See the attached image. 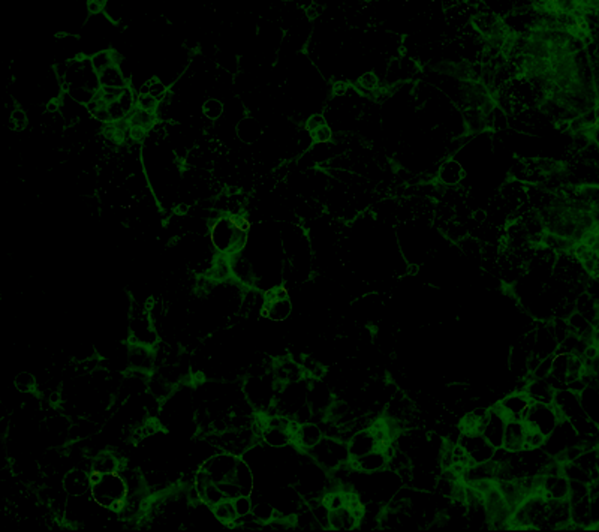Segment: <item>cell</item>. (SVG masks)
Segmentation results:
<instances>
[{"instance_id": "4fadbf2b", "label": "cell", "mask_w": 599, "mask_h": 532, "mask_svg": "<svg viewBox=\"0 0 599 532\" xmlns=\"http://www.w3.org/2000/svg\"><path fill=\"white\" fill-rule=\"evenodd\" d=\"M541 492L547 500H568L569 480L562 474H541Z\"/></svg>"}, {"instance_id": "e575fe53", "label": "cell", "mask_w": 599, "mask_h": 532, "mask_svg": "<svg viewBox=\"0 0 599 532\" xmlns=\"http://www.w3.org/2000/svg\"><path fill=\"white\" fill-rule=\"evenodd\" d=\"M561 472L563 477L574 481H581V483L590 485L594 483V480L590 478L589 472H586L583 468H580L576 462H563L561 463Z\"/></svg>"}, {"instance_id": "ba28073f", "label": "cell", "mask_w": 599, "mask_h": 532, "mask_svg": "<svg viewBox=\"0 0 599 532\" xmlns=\"http://www.w3.org/2000/svg\"><path fill=\"white\" fill-rule=\"evenodd\" d=\"M506 419L502 415L499 405L495 403L492 408H488L487 415L482 426L479 429V434L487 439L488 444H492L495 448H501L504 444V430H505Z\"/></svg>"}, {"instance_id": "db71d44e", "label": "cell", "mask_w": 599, "mask_h": 532, "mask_svg": "<svg viewBox=\"0 0 599 532\" xmlns=\"http://www.w3.org/2000/svg\"><path fill=\"white\" fill-rule=\"evenodd\" d=\"M359 159H360V157H359ZM355 167H360V162H359V161H357V162L354 164V167H352V170H354ZM361 167H363V171H361V174H364V170H370V168H368V165H365V164H363V162H361Z\"/></svg>"}, {"instance_id": "ffe728a7", "label": "cell", "mask_w": 599, "mask_h": 532, "mask_svg": "<svg viewBox=\"0 0 599 532\" xmlns=\"http://www.w3.org/2000/svg\"><path fill=\"white\" fill-rule=\"evenodd\" d=\"M349 465H351L352 469L365 472V474H373V472H379L382 469H385L387 465H388V459H387V456L384 452L376 448V450L364 454V456L359 457V459H351L349 461Z\"/></svg>"}, {"instance_id": "b9f144b4", "label": "cell", "mask_w": 599, "mask_h": 532, "mask_svg": "<svg viewBox=\"0 0 599 532\" xmlns=\"http://www.w3.org/2000/svg\"><path fill=\"white\" fill-rule=\"evenodd\" d=\"M379 77L376 76V72L373 71H368L360 76L359 78V87L364 91V93H372V91L376 90L379 87Z\"/></svg>"}, {"instance_id": "4316f807", "label": "cell", "mask_w": 599, "mask_h": 532, "mask_svg": "<svg viewBox=\"0 0 599 532\" xmlns=\"http://www.w3.org/2000/svg\"><path fill=\"white\" fill-rule=\"evenodd\" d=\"M237 137L243 144H256L258 140L262 137V126L260 120L253 118H245L241 119L236 126Z\"/></svg>"}, {"instance_id": "f907efd6", "label": "cell", "mask_w": 599, "mask_h": 532, "mask_svg": "<svg viewBox=\"0 0 599 532\" xmlns=\"http://www.w3.org/2000/svg\"><path fill=\"white\" fill-rule=\"evenodd\" d=\"M324 124H327V118H326V115L319 114V113H315V114L310 115L309 119L306 120V131L313 132V131H316L318 128L324 126Z\"/></svg>"}, {"instance_id": "8d00e7d4", "label": "cell", "mask_w": 599, "mask_h": 532, "mask_svg": "<svg viewBox=\"0 0 599 532\" xmlns=\"http://www.w3.org/2000/svg\"><path fill=\"white\" fill-rule=\"evenodd\" d=\"M198 498H199V501H203L204 504L210 505V507H214L216 504H219L221 501L227 500V496L223 495L219 485L213 483V481H212V483H209V485H205L201 490H199Z\"/></svg>"}, {"instance_id": "5b68a950", "label": "cell", "mask_w": 599, "mask_h": 532, "mask_svg": "<svg viewBox=\"0 0 599 532\" xmlns=\"http://www.w3.org/2000/svg\"><path fill=\"white\" fill-rule=\"evenodd\" d=\"M559 421L561 419L559 415H557L553 403L547 405V403H536V402L530 403L526 419H524V423H526L528 428L541 432L544 436L550 435Z\"/></svg>"}, {"instance_id": "7402d4cb", "label": "cell", "mask_w": 599, "mask_h": 532, "mask_svg": "<svg viewBox=\"0 0 599 532\" xmlns=\"http://www.w3.org/2000/svg\"><path fill=\"white\" fill-rule=\"evenodd\" d=\"M436 177L444 186H459L466 179V171L462 164L455 159H447L438 168Z\"/></svg>"}, {"instance_id": "f6af8a7d", "label": "cell", "mask_w": 599, "mask_h": 532, "mask_svg": "<svg viewBox=\"0 0 599 532\" xmlns=\"http://www.w3.org/2000/svg\"><path fill=\"white\" fill-rule=\"evenodd\" d=\"M545 441V436L541 432L528 428L526 439H524V450H530V448H541Z\"/></svg>"}, {"instance_id": "83f0119b", "label": "cell", "mask_w": 599, "mask_h": 532, "mask_svg": "<svg viewBox=\"0 0 599 532\" xmlns=\"http://www.w3.org/2000/svg\"><path fill=\"white\" fill-rule=\"evenodd\" d=\"M578 401L587 417L599 425V387H585L578 393Z\"/></svg>"}, {"instance_id": "ac0fdd59", "label": "cell", "mask_w": 599, "mask_h": 532, "mask_svg": "<svg viewBox=\"0 0 599 532\" xmlns=\"http://www.w3.org/2000/svg\"><path fill=\"white\" fill-rule=\"evenodd\" d=\"M571 522L568 500H547V529H563Z\"/></svg>"}, {"instance_id": "8992f818", "label": "cell", "mask_w": 599, "mask_h": 532, "mask_svg": "<svg viewBox=\"0 0 599 532\" xmlns=\"http://www.w3.org/2000/svg\"><path fill=\"white\" fill-rule=\"evenodd\" d=\"M238 459L240 456L227 452H218L201 465V469L209 472L213 483L221 485L225 481H232Z\"/></svg>"}, {"instance_id": "7c38bea8", "label": "cell", "mask_w": 599, "mask_h": 532, "mask_svg": "<svg viewBox=\"0 0 599 532\" xmlns=\"http://www.w3.org/2000/svg\"><path fill=\"white\" fill-rule=\"evenodd\" d=\"M535 348L532 355L538 357L539 360L545 359L548 355H553L557 350V340L553 335L552 327H550V320L548 321H539L536 322L535 327Z\"/></svg>"}, {"instance_id": "d4e9b609", "label": "cell", "mask_w": 599, "mask_h": 532, "mask_svg": "<svg viewBox=\"0 0 599 532\" xmlns=\"http://www.w3.org/2000/svg\"><path fill=\"white\" fill-rule=\"evenodd\" d=\"M360 519L355 516V513L348 509V507H342V509L331 510L328 518V529L335 531H351L359 528Z\"/></svg>"}, {"instance_id": "9a60e30c", "label": "cell", "mask_w": 599, "mask_h": 532, "mask_svg": "<svg viewBox=\"0 0 599 532\" xmlns=\"http://www.w3.org/2000/svg\"><path fill=\"white\" fill-rule=\"evenodd\" d=\"M346 444H348V450H349V456H351V459H359V457L379 448V444L376 441V438H374L370 428L355 432V434L348 439Z\"/></svg>"}, {"instance_id": "4dcf8cb0", "label": "cell", "mask_w": 599, "mask_h": 532, "mask_svg": "<svg viewBox=\"0 0 599 532\" xmlns=\"http://www.w3.org/2000/svg\"><path fill=\"white\" fill-rule=\"evenodd\" d=\"M252 501H253V507H252V516L262 523V525H269L271 520H274V514H276V509H274V505L265 500L262 496H256V495H251Z\"/></svg>"}, {"instance_id": "6da1fadb", "label": "cell", "mask_w": 599, "mask_h": 532, "mask_svg": "<svg viewBox=\"0 0 599 532\" xmlns=\"http://www.w3.org/2000/svg\"><path fill=\"white\" fill-rule=\"evenodd\" d=\"M91 490L90 495L104 509L119 514L128 498V485L120 472L96 474L90 472Z\"/></svg>"}, {"instance_id": "f1b7e54d", "label": "cell", "mask_w": 599, "mask_h": 532, "mask_svg": "<svg viewBox=\"0 0 599 532\" xmlns=\"http://www.w3.org/2000/svg\"><path fill=\"white\" fill-rule=\"evenodd\" d=\"M576 311L583 315V317L592 324V326L598 327L599 322V300L589 296L587 293H580L576 297Z\"/></svg>"}, {"instance_id": "7bdbcfd3", "label": "cell", "mask_w": 599, "mask_h": 532, "mask_svg": "<svg viewBox=\"0 0 599 532\" xmlns=\"http://www.w3.org/2000/svg\"><path fill=\"white\" fill-rule=\"evenodd\" d=\"M146 82L148 85V93L152 95L153 98H156L159 102H162L166 93H168V89H166L165 82L159 77H152V78H148Z\"/></svg>"}, {"instance_id": "5bb4252c", "label": "cell", "mask_w": 599, "mask_h": 532, "mask_svg": "<svg viewBox=\"0 0 599 532\" xmlns=\"http://www.w3.org/2000/svg\"><path fill=\"white\" fill-rule=\"evenodd\" d=\"M526 432H528V426L523 420H506L502 448H505V450L510 453H519L524 450Z\"/></svg>"}, {"instance_id": "11a10c76", "label": "cell", "mask_w": 599, "mask_h": 532, "mask_svg": "<svg viewBox=\"0 0 599 532\" xmlns=\"http://www.w3.org/2000/svg\"><path fill=\"white\" fill-rule=\"evenodd\" d=\"M361 2L368 5V3H372V2H376V0H361Z\"/></svg>"}, {"instance_id": "7dc6e473", "label": "cell", "mask_w": 599, "mask_h": 532, "mask_svg": "<svg viewBox=\"0 0 599 532\" xmlns=\"http://www.w3.org/2000/svg\"><path fill=\"white\" fill-rule=\"evenodd\" d=\"M137 107L141 108V110H146L150 113H156L157 108H159V101H157L156 98H153L150 93L147 95H138L137 96Z\"/></svg>"}, {"instance_id": "1f68e13d", "label": "cell", "mask_w": 599, "mask_h": 532, "mask_svg": "<svg viewBox=\"0 0 599 532\" xmlns=\"http://www.w3.org/2000/svg\"><path fill=\"white\" fill-rule=\"evenodd\" d=\"M99 81H101V87H126L128 80L122 72L120 66L111 65L106 69L98 74Z\"/></svg>"}, {"instance_id": "d6986e66", "label": "cell", "mask_w": 599, "mask_h": 532, "mask_svg": "<svg viewBox=\"0 0 599 532\" xmlns=\"http://www.w3.org/2000/svg\"><path fill=\"white\" fill-rule=\"evenodd\" d=\"M294 304L291 298H265L261 315L271 322H284L291 318Z\"/></svg>"}, {"instance_id": "2e32d148", "label": "cell", "mask_w": 599, "mask_h": 532, "mask_svg": "<svg viewBox=\"0 0 599 532\" xmlns=\"http://www.w3.org/2000/svg\"><path fill=\"white\" fill-rule=\"evenodd\" d=\"M324 436L326 435H324V430L318 423L315 421L303 423V425H298L297 430L294 432L293 444L298 447L302 452H307L318 444Z\"/></svg>"}, {"instance_id": "f5cc1de1", "label": "cell", "mask_w": 599, "mask_h": 532, "mask_svg": "<svg viewBox=\"0 0 599 532\" xmlns=\"http://www.w3.org/2000/svg\"><path fill=\"white\" fill-rule=\"evenodd\" d=\"M349 90V85L345 81H337L332 85V93L335 96H345Z\"/></svg>"}, {"instance_id": "52a82bcc", "label": "cell", "mask_w": 599, "mask_h": 532, "mask_svg": "<svg viewBox=\"0 0 599 532\" xmlns=\"http://www.w3.org/2000/svg\"><path fill=\"white\" fill-rule=\"evenodd\" d=\"M457 444H460L464 448L472 465L492 461L496 450L492 444L487 443V439L479 432H460Z\"/></svg>"}, {"instance_id": "8fae6325", "label": "cell", "mask_w": 599, "mask_h": 532, "mask_svg": "<svg viewBox=\"0 0 599 532\" xmlns=\"http://www.w3.org/2000/svg\"><path fill=\"white\" fill-rule=\"evenodd\" d=\"M128 359H129L131 370L147 373V375L153 373L157 366L155 348H150L146 345L129 344Z\"/></svg>"}, {"instance_id": "74e56055", "label": "cell", "mask_w": 599, "mask_h": 532, "mask_svg": "<svg viewBox=\"0 0 599 532\" xmlns=\"http://www.w3.org/2000/svg\"><path fill=\"white\" fill-rule=\"evenodd\" d=\"M225 111V104L218 98H209L203 104V115L212 122L219 120Z\"/></svg>"}, {"instance_id": "681fc988", "label": "cell", "mask_w": 599, "mask_h": 532, "mask_svg": "<svg viewBox=\"0 0 599 532\" xmlns=\"http://www.w3.org/2000/svg\"><path fill=\"white\" fill-rule=\"evenodd\" d=\"M553 355H554V354H553ZM553 355H548V357H545V359L541 360V362L538 363L536 368H535V370L532 372V377H534V378H547L548 375H550Z\"/></svg>"}, {"instance_id": "603a6c76", "label": "cell", "mask_w": 599, "mask_h": 532, "mask_svg": "<svg viewBox=\"0 0 599 532\" xmlns=\"http://www.w3.org/2000/svg\"><path fill=\"white\" fill-rule=\"evenodd\" d=\"M524 392L529 396V399L532 402L536 403H553V397H554V392L556 390L550 386V382H548L545 378H534L532 377L526 387H524Z\"/></svg>"}, {"instance_id": "7a4b0ae2", "label": "cell", "mask_w": 599, "mask_h": 532, "mask_svg": "<svg viewBox=\"0 0 599 532\" xmlns=\"http://www.w3.org/2000/svg\"><path fill=\"white\" fill-rule=\"evenodd\" d=\"M210 242L214 251L222 255H232L241 252L247 245L249 230L241 228L232 219V216H219L218 219L210 221Z\"/></svg>"}, {"instance_id": "e0dca14e", "label": "cell", "mask_w": 599, "mask_h": 532, "mask_svg": "<svg viewBox=\"0 0 599 532\" xmlns=\"http://www.w3.org/2000/svg\"><path fill=\"white\" fill-rule=\"evenodd\" d=\"M298 428V423L293 428H282V426H270L264 425L261 432V443L270 448H284L293 444L294 432Z\"/></svg>"}, {"instance_id": "bcb514c9", "label": "cell", "mask_w": 599, "mask_h": 532, "mask_svg": "<svg viewBox=\"0 0 599 532\" xmlns=\"http://www.w3.org/2000/svg\"><path fill=\"white\" fill-rule=\"evenodd\" d=\"M27 126V114L21 108H14L11 111V129L20 132Z\"/></svg>"}, {"instance_id": "3957f363", "label": "cell", "mask_w": 599, "mask_h": 532, "mask_svg": "<svg viewBox=\"0 0 599 532\" xmlns=\"http://www.w3.org/2000/svg\"><path fill=\"white\" fill-rule=\"evenodd\" d=\"M241 390L253 411L256 414H264L276 397V381L271 370L262 375H246L241 381Z\"/></svg>"}, {"instance_id": "277c9868", "label": "cell", "mask_w": 599, "mask_h": 532, "mask_svg": "<svg viewBox=\"0 0 599 532\" xmlns=\"http://www.w3.org/2000/svg\"><path fill=\"white\" fill-rule=\"evenodd\" d=\"M306 453L330 474L342 467V465L348 463L349 459H351L348 450V444L342 441V439H337L332 436H324L318 444L312 447L310 450H307Z\"/></svg>"}, {"instance_id": "836d02e7", "label": "cell", "mask_w": 599, "mask_h": 532, "mask_svg": "<svg viewBox=\"0 0 599 532\" xmlns=\"http://www.w3.org/2000/svg\"><path fill=\"white\" fill-rule=\"evenodd\" d=\"M214 518L218 519L223 527H234L237 518V513L234 509V504H232V500H223L219 504H216L214 507H212Z\"/></svg>"}, {"instance_id": "9c48e42d", "label": "cell", "mask_w": 599, "mask_h": 532, "mask_svg": "<svg viewBox=\"0 0 599 532\" xmlns=\"http://www.w3.org/2000/svg\"><path fill=\"white\" fill-rule=\"evenodd\" d=\"M530 403L532 401L526 395V392H517V390L505 395L501 401L497 402L499 408H501V412L506 420H523V421L526 419Z\"/></svg>"}, {"instance_id": "f35d334b", "label": "cell", "mask_w": 599, "mask_h": 532, "mask_svg": "<svg viewBox=\"0 0 599 532\" xmlns=\"http://www.w3.org/2000/svg\"><path fill=\"white\" fill-rule=\"evenodd\" d=\"M90 62H91V66H93V69L98 74L106 69L108 66L114 65L111 49H101V52H98L93 56H90Z\"/></svg>"}, {"instance_id": "816d5d0a", "label": "cell", "mask_w": 599, "mask_h": 532, "mask_svg": "<svg viewBox=\"0 0 599 532\" xmlns=\"http://www.w3.org/2000/svg\"><path fill=\"white\" fill-rule=\"evenodd\" d=\"M146 135H147V129L141 126H131L128 131V137L134 141V143H141V141H144Z\"/></svg>"}, {"instance_id": "30bf717a", "label": "cell", "mask_w": 599, "mask_h": 532, "mask_svg": "<svg viewBox=\"0 0 599 532\" xmlns=\"http://www.w3.org/2000/svg\"><path fill=\"white\" fill-rule=\"evenodd\" d=\"M62 486L68 496H84L91 490V477L90 471L74 467L66 471L62 477Z\"/></svg>"}, {"instance_id": "cb8c5ba5", "label": "cell", "mask_w": 599, "mask_h": 532, "mask_svg": "<svg viewBox=\"0 0 599 532\" xmlns=\"http://www.w3.org/2000/svg\"><path fill=\"white\" fill-rule=\"evenodd\" d=\"M530 355L532 354L523 350L519 342H515V345L511 348L508 357V369L514 379H523L530 377V372L528 368Z\"/></svg>"}, {"instance_id": "f546056e", "label": "cell", "mask_w": 599, "mask_h": 532, "mask_svg": "<svg viewBox=\"0 0 599 532\" xmlns=\"http://www.w3.org/2000/svg\"><path fill=\"white\" fill-rule=\"evenodd\" d=\"M580 468H583L586 472H589L590 478L594 481L599 480V452L598 447L594 448H586V450L581 452L576 461Z\"/></svg>"}, {"instance_id": "44dd1931", "label": "cell", "mask_w": 599, "mask_h": 532, "mask_svg": "<svg viewBox=\"0 0 599 532\" xmlns=\"http://www.w3.org/2000/svg\"><path fill=\"white\" fill-rule=\"evenodd\" d=\"M123 467L122 462V456H119L113 450H101L99 453H96L95 456H91V472L96 474H111V472H119L120 468Z\"/></svg>"}, {"instance_id": "ab89813d", "label": "cell", "mask_w": 599, "mask_h": 532, "mask_svg": "<svg viewBox=\"0 0 599 532\" xmlns=\"http://www.w3.org/2000/svg\"><path fill=\"white\" fill-rule=\"evenodd\" d=\"M66 93L69 95V98H72L75 102H78L81 105H87L90 101H93L96 91L90 90L89 87H69Z\"/></svg>"}, {"instance_id": "484cf974", "label": "cell", "mask_w": 599, "mask_h": 532, "mask_svg": "<svg viewBox=\"0 0 599 532\" xmlns=\"http://www.w3.org/2000/svg\"><path fill=\"white\" fill-rule=\"evenodd\" d=\"M232 481H234L237 487L240 489L241 495H252L255 489V474L253 469L251 468V465H249L243 457H240L237 462Z\"/></svg>"}, {"instance_id": "60d3db41", "label": "cell", "mask_w": 599, "mask_h": 532, "mask_svg": "<svg viewBox=\"0 0 599 532\" xmlns=\"http://www.w3.org/2000/svg\"><path fill=\"white\" fill-rule=\"evenodd\" d=\"M232 504H234L237 518H245L252 513L253 501L251 495H238L237 498L232 500Z\"/></svg>"}, {"instance_id": "ee69618b", "label": "cell", "mask_w": 599, "mask_h": 532, "mask_svg": "<svg viewBox=\"0 0 599 532\" xmlns=\"http://www.w3.org/2000/svg\"><path fill=\"white\" fill-rule=\"evenodd\" d=\"M550 327H552L553 335H554V337L557 340V344H561L562 340L569 335L568 322H567V320H563V318H552L550 320Z\"/></svg>"}, {"instance_id": "d590c367", "label": "cell", "mask_w": 599, "mask_h": 532, "mask_svg": "<svg viewBox=\"0 0 599 532\" xmlns=\"http://www.w3.org/2000/svg\"><path fill=\"white\" fill-rule=\"evenodd\" d=\"M128 120L131 123V126H141L148 131L150 128L155 126L156 113H150L135 107L134 110H132V113L128 115Z\"/></svg>"}, {"instance_id": "c3c4849f", "label": "cell", "mask_w": 599, "mask_h": 532, "mask_svg": "<svg viewBox=\"0 0 599 532\" xmlns=\"http://www.w3.org/2000/svg\"><path fill=\"white\" fill-rule=\"evenodd\" d=\"M310 134H312L313 143L324 144V143H331L332 134H335V132H332V129L328 126V124H324V126L310 132Z\"/></svg>"}, {"instance_id": "d6a6232c", "label": "cell", "mask_w": 599, "mask_h": 532, "mask_svg": "<svg viewBox=\"0 0 599 532\" xmlns=\"http://www.w3.org/2000/svg\"><path fill=\"white\" fill-rule=\"evenodd\" d=\"M12 386L16 392L21 395H32L38 392L39 382H38V377L33 372L21 370L15 375Z\"/></svg>"}]
</instances>
